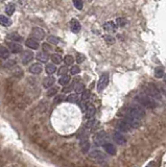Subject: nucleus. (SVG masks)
I'll return each instance as SVG.
<instances>
[{
  "instance_id": "2f4dec72",
  "label": "nucleus",
  "mask_w": 166,
  "mask_h": 167,
  "mask_svg": "<svg viewBox=\"0 0 166 167\" xmlns=\"http://www.w3.org/2000/svg\"><path fill=\"white\" fill-rule=\"evenodd\" d=\"M16 8L14 4H8L6 5V8H5V13L8 14V16H12L13 14H14V12H15Z\"/></svg>"
},
{
  "instance_id": "a19ab883",
  "label": "nucleus",
  "mask_w": 166,
  "mask_h": 167,
  "mask_svg": "<svg viewBox=\"0 0 166 167\" xmlns=\"http://www.w3.org/2000/svg\"><path fill=\"white\" fill-rule=\"evenodd\" d=\"M85 59H86V57H85L84 55H82V53H77V55H76V62L77 63L84 62Z\"/></svg>"
},
{
  "instance_id": "393cba45",
  "label": "nucleus",
  "mask_w": 166,
  "mask_h": 167,
  "mask_svg": "<svg viewBox=\"0 0 166 167\" xmlns=\"http://www.w3.org/2000/svg\"><path fill=\"white\" fill-rule=\"evenodd\" d=\"M81 147H82L83 152H88V150H90V142L87 139H84L81 141Z\"/></svg>"
},
{
  "instance_id": "f8f14e48",
  "label": "nucleus",
  "mask_w": 166,
  "mask_h": 167,
  "mask_svg": "<svg viewBox=\"0 0 166 167\" xmlns=\"http://www.w3.org/2000/svg\"><path fill=\"white\" fill-rule=\"evenodd\" d=\"M32 59H34V53H32L30 50H25L22 55V63L23 64L26 65V64H28L30 61H32Z\"/></svg>"
},
{
  "instance_id": "a878e982",
  "label": "nucleus",
  "mask_w": 166,
  "mask_h": 167,
  "mask_svg": "<svg viewBox=\"0 0 166 167\" xmlns=\"http://www.w3.org/2000/svg\"><path fill=\"white\" fill-rule=\"evenodd\" d=\"M66 101L71 102V103H77L78 102V96H77L76 93L75 94H70L66 97Z\"/></svg>"
},
{
  "instance_id": "0eeeda50",
  "label": "nucleus",
  "mask_w": 166,
  "mask_h": 167,
  "mask_svg": "<svg viewBox=\"0 0 166 167\" xmlns=\"http://www.w3.org/2000/svg\"><path fill=\"white\" fill-rule=\"evenodd\" d=\"M32 37L36 40H43L45 38V31L44 29L40 27H34L32 29Z\"/></svg>"
},
{
  "instance_id": "58836bf2",
  "label": "nucleus",
  "mask_w": 166,
  "mask_h": 167,
  "mask_svg": "<svg viewBox=\"0 0 166 167\" xmlns=\"http://www.w3.org/2000/svg\"><path fill=\"white\" fill-rule=\"evenodd\" d=\"M57 93V88H51V89H49V91L47 92V96L51 97V96L55 95Z\"/></svg>"
},
{
  "instance_id": "f257e3e1",
  "label": "nucleus",
  "mask_w": 166,
  "mask_h": 167,
  "mask_svg": "<svg viewBox=\"0 0 166 167\" xmlns=\"http://www.w3.org/2000/svg\"><path fill=\"white\" fill-rule=\"evenodd\" d=\"M136 100L140 103L142 108H146V109H155L158 106L156 99L149 97L146 94H140L136 96Z\"/></svg>"
},
{
  "instance_id": "473e14b6",
  "label": "nucleus",
  "mask_w": 166,
  "mask_h": 167,
  "mask_svg": "<svg viewBox=\"0 0 166 167\" xmlns=\"http://www.w3.org/2000/svg\"><path fill=\"white\" fill-rule=\"evenodd\" d=\"M116 23H117V26H119V27H123L124 25L127 23V19H124V18H118V19H116Z\"/></svg>"
},
{
  "instance_id": "c9c22d12",
  "label": "nucleus",
  "mask_w": 166,
  "mask_h": 167,
  "mask_svg": "<svg viewBox=\"0 0 166 167\" xmlns=\"http://www.w3.org/2000/svg\"><path fill=\"white\" fill-rule=\"evenodd\" d=\"M79 72H81V68L76 65L72 66L71 69H70V73H71L72 75H76V74H78Z\"/></svg>"
},
{
  "instance_id": "dca6fc26",
  "label": "nucleus",
  "mask_w": 166,
  "mask_h": 167,
  "mask_svg": "<svg viewBox=\"0 0 166 167\" xmlns=\"http://www.w3.org/2000/svg\"><path fill=\"white\" fill-rule=\"evenodd\" d=\"M117 130H118V132L122 133V132H129L130 130H131V127H130V125L127 124L124 120H121V121H119L118 123H117Z\"/></svg>"
},
{
  "instance_id": "c756f323",
  "label": "nucleus",
  "mask_w": 166,
  "mask_h": 167,
  "mask_svg": "<svg viewBox=\"0 0 166 167\" xmlns=\"http://www.w3.org/2000/svg\"><path fill=\"white\" fill-rule=\"evenodd\" d=\"M74 91L77 93H83L85 91V86L83 82H76L74 85Z\"/></svg>"
},
{
  "instance_id": "423d86ee",
  "label": "nucleus",
  "mask_w": 166,
  "mask_h": 167,
  "mask_svg": "<svg viewBox=\"0 0 166 167\" xmlns=\"http://www.w3.org/2000/svg\"><path fill=\"white\" fill-rule=\"evenodd\" d=\"M108 84H109V75L108 74H104L100 76L98 80V84H97V90L98 91H102L107 88Z\"/></svg>"
},
{
  "instance_id": "4468645a",
  "label": "nucleus",
  "mask_w": 166,
  "mask_h": 167,
  "mask_svg": "<svg viewBox=\"0 0 166 167\" xmlns=\"http://www.w3.org/2000/svg\"><path fill=\"white\" fill-rule=\"evenodd\" d=\"M95 112H96V109H95L94 106L92 105V103L87 105V107H86V117H87L88 119L94 117Z\"/></svg>"
},
{
  "instance_id": "4be33fe9",
  "label": "nucleus",
  "mask_w": 166,
  "mask_h": 167,
  "mask_svg": "<svg viewBox=\"0 0 166 167\" xmlns=\"http://www.w3.org/2000/svg\"><path fill=\"white\" fill-rule=\"evenodd\" d=\"M55 82V80L53 76H47V78H45L44 80H43V86H44L45 88H50Z\"/></svg>"
},
{
  "instance_id": "6e6552de",
  "label": "nucleus",
  "mask_w": 166,
  "mask_h": 167,
  "mask_svg": "<svg viewBox=\"0 0 166 167\" xmlns=\"http://www.w3.org/2000/svg\"><path fill=\"white\" fill-rule=\"evenodd\" d=\"M113 140H114L115 142H116L118 145H123V144L127 143V139H125V137L122 135V133L118 132V131L114 132V134H113Z\"/></svg>"
},
{
  "instance_id": "bb28decb",
  "label": "nucleus",
  "mask_w": 166,
  "mask_h": 167,
  "mask_svg": "<svg viewBox=\"0 0 166 167\" xmlns=\"http://www.w3.org/2000/svg\"><path fill=\"white\" fill-rule=\"evenodd\" d=\"M164 68L163 67H157L156 69H155V76H156L157 78H162L164 76Z\"/></svg>"
},
{
  "instance_id": "7ed1b4c3",
  "label": "nucleus",
  "mask_w": 166,
  "mask_h": 167,
  "mask_svg": "<svg viewBox=\"0 0 166 167\" xmlns=\"http://www.w3.org/2000/svg\"><path fill=\"white\" fill-rule=\"evenodd\" d=\"M123 120L130 125L131 129H137V127H139L141 125V120L138 119V118L133 117V116H131V115L129 114L125 115V117H124Z\"/></svg>"
},
{
  "instance_id": "a18cd8bd",
  "label": "nucleus",
  "mask_w": 166,
  "mask_h": 167,
  "mask_svg": "<svg viewBox=\"0 0 166 167\" xmlns=\"http://www.w3.org/2000/svg\"><path fill=\"white\" fill-rule=\"evenodd\" d=\"M62 100V96H57V98H55V103H57V102H60Z\"/></svg>"
},
{
  "instance_id": "cd10ccee",
  "label": "nucleus",
  "mask_w": 166,
  "mask_h": 167,
  "mask_svg": "<svg viewBox=\"0 0 166 167\" xmlns=\"http://www.w3.org/2000/svg\"><path fill=\"white\" fill-rule=\"evenodd\" d=\"M45 70H46L47 74H53L57 71V66H55V64H48L45 68Z\"/></svg>"
},
{
  "instance_id": "4c0bfd02",
  "label": "nucleus",
  "mask_w": 166,
  "mask_h": 167,
  "mask_svg": "<svg viewBox=\"0 0 166 167\" xmlns=\"http://www.w3.org/2000/svg\"><path fill=\"white\" fill-rule=\"evenodd\" d=\"M104 39L106 40V42L108 43V44H114V42H115V39L112 36H104Z\"/></svg>"
},
{
  "instance_id": "9b49d317",
  "label": "nucleus",
  "mask_w": 166,
  "mask_h": 167,
  "mask_svg": "<svg viewBox=\"0 0 166 167\" xmlns=\"http://www.w3.org/2000/svg\"><path fill=\"white\" fill-rule=\"evenodd\" d=\"M81 28H82V26H81V23H79L78 20L72 19V20L70 21V29H71L72 33H74V34L79 33Z\"/></svg>"
},
{
  "instance_id": "49530a36",
  "label": "nucleus",
  "mask_w": 166,
  "mask_h": 167,
  "mask_svg": "<svg viewBox=\"0 0 166 167\" xmlns=\"http://www.w3.org/2000/svg\"><path fill=\"white\" fill-rule=\"evenodd\" d=\"M164 82H166V74H165V75H164Z\"/></svg>"
},
{
  "instance_id": "b1692460",
  "label": "nucleus",
  "mask_w": 166,
  "mask_h": 167,
  "mask_svg": "<svg viewBox=\"0 0 166 167\" xmlns=\"http://www.w3.org/2000/svg\"><path fill=\"white\" fill-rule=\"evenodd\" d=\"M70 82V76L68 74L66 75H63V76H61L59 80V84L61 86H68V84Z\"/></svg>"
},
{
  "instance_id": "f704fd0d",
  "label": "nucleus",
  "mask_w": 166,
  "mask_h": 167,
  "mask_svg": "<svg viewBox=\"0 0 166 167\" xmlns=\"http://www.w3.org/2000/svg\"><path fill=\"white\" fill-rule=\"evenodd\" d=\"M47 41L49 43H51V44L57 45V44H59L60 39H59V38H57V37H55V36H49V37L47 38Z\"/></svg>"
},
{
  "instance_id": "72a5a7b5",
  "label": "nucleus",
  "mask_w": 166,
  "mask_h": 167,
  "mask_svg": "<svg viewBox=\"0 0 166 167\" xmlns=\"http://www.w3.org/2000/svg\"><path fill=\"white\" fill-rule=\"evenodd\" d=\"M73 5H74L75 8L81 10H83V8H84V2L81 1V0H75V1H73Z\"/></svg>"
},
{
  "instance_id": "20e7f679",
  "label": "nucleus",
  "mask_w": 166,
  "mask_h": 167,
  "mask_svg": "<svg viewBox=\"0 0 166 167\" xmlns=\"http://www.w3.org/2000/svg\"><path fill=\"white\" fill-rule=\"evenodd\" d=\"M90 158L98 163H102V162H106V161H107V156L104 155V154H102V152H99V150H94V152H92L91 154H90Z\"/></svg>"
},
{
  "instance_id": "5701e85b",
  "label": "nucleus",
  "mask_w": 166,
  "mask_h": 167,
  "mask_svg": "<svg viewBox=\"0 0 166 167\" xmlns=\"http://www.w3.org/2000/svg\"><path fill=\"white\" fill-rule=\"evenodd\" d=\"M0 24L3 25V26H11L12 25V20L10 18L5 17V16L0 15Z\"/></svg>"
},
{
  "instance_id": "ea45409f",
  "label": "nucleus",
  "mask_w": 166,
  "mask_h": 167,
  "mask_svg": "<svg viewBox=\"0 0 166 167\" xmlns=\"http://www.w3.org/2000/svg\"><path fill=\"white\" fill-rule=\"evenodd\" d=\"M67 71H68L67 67H66V66H62V67L60 68V70H59V74H61L62 76H63V75H66V74H67Z\"/></svg>"
},
{
  "instance_id": "79ce46f5",
  "label": "nucleus",
  "mask_w": 166,
  "mask_h": 167,
  "mask_svg": "<svg viewBox=\"0 0 166 167\" xmlns=\"http://www.w3.org/2000/svg\"><path fill=\"white\" fill-rule=\"evenodd\" d=\"M42 47H43V49H44L45 51H50V50L52 49L51 46H50V45L48 44V43H43Z\"/></svg>"
},
{
  "instance_id": "f3484780",
  "label": "nucleus",
  "mask_w": 166,
  "mask_h": 167,
  "mask_svg": "<svg viewBox=\"0 0 166 167\" xmlns=\"http://www.w3.org/2000/svg\"><path fill=\"white\" fill-rule=\"evenodd\" d=\"M42 66H41V64H39V63H36V64H32V66L29 67V71L30 73H32V74H40V73L42 72Z\"/></svg>"
},
{
  "instance_id": "a211bd4d",
  "label": "nucleus",
  "mask_w": 166,
  "mask_h": 167,
  "mask_svg": "<svg viewBox=\"0 0 166 167\" xmlns=\"http://www.w3.org/2000/svg\"><path fill=\"white\" fill-rule=\"evenodd\" d=\"M104 30H107L108 33H113V31L116 30L117 24H115V22H113V21H110V22L104 23Z\"/></svg>"
},
{
  "instance_id": "9d476101",
  "label": "nucleus",
  "mask_w": 166,
  "mask_h": 167,
  "mask_svg": "<svg viewBox=\"0 0 166 167\" xmlns=\"http://www.w3.org/2000/svg\"><path fill=\"white\" fill-rule=\"evenodd\" d=\"M106 141H107V134L104 132H99L98 134L95 136V143L97 145H102L104 146L106 144Z\"/></svg>"
},
{
  "instance_id": "412c9836",
  "label": "nucleus",
  "mask_w": 166,
  "mask_h": 167,
  "mask_svg": "<svg viewBox=\"0 0 166 167\" xmlns=\"http://www.w3.org/2000/svg\"><path fill=\"white\" fill-rule=\"evenodd\" d=\"M0 57L4 59V60L10 57V50L4 46H2V45H0Z\"/></svg>"
},
{
  "instance_id": "aec40b11",
  "label": "nucleus",
  "mask_w": 166,
  "mask_h": 167,
  "mask_svg": "<svg viewBox=\"0 0 166 167\" xmlns=\"http://www.w3.org/2000/svg\"><path fill=\"white\" fill-rule=\"evenodd\" d=\"M12 41H22V37L18 35L17 33H12L6 36V42H12Z\"/></svg>"
},
{
  "instance_id": "37998d69",
  "label": "nucleus",
  "mask_w": 166,
  "mask_h": 167,
  "mask_svg": "<svg viewBox=\"0 0 166 167\" xmlns=\"http://www.w3.org/2000/svg\"><path fill=\"white\" fill-rule=\"evenodd\" d=\"M72 89H74V85L72 84V85H70L69 87H65L64 89H63V92L64 93H68V92H70Z\"/></svg>"
},
{
  "instance_id": "f03ea898",
  "label": "nucleus",
  "mask_w": 166,
  "mask_h": 167,
  "mask_svg": "<svg viewBox=\"0 0 166 167\" xmlns=\"http://www.w3.org/2000/svg\"><path fill=\"white\" fill-rule=\"evenodd\" d=\"M127 114L141 120L145 116V111L141 106H131L127 109Z\"/></svg>"
},
{
  "instance_id": "c85d7f7f",
  "label": "nucleus",
  "mask_w": 166,
  "mask_h": 167,
  "mask_svg": "<svg viewBox=\"0 0 166 167\" xmlns=\"http://www.w3.org/2000/svg\"><path fill=\"white\" fill-rule=\"evenodd\" d=\"M50 59H51V61H52L53 64H61V63H62V57H61L60 55H57V53H53V55H51Z\"/></svg>"
},
{
  "instance_id": "c03bdc74",
  "label": "nucleus",
  "mask_w": 166,
  "mask_h": 167,
  "mask_svg": "<svg viewBox=\"0 0 166 167\" xmlns=\"http://www.w3.org/2000/svg\"><path fill=\"white\" fill-rule=\"evenodd\" d=\"M162 93L164 94V96L166 97V85H164V86H162Z\"/></svg>"
},
{
  "instance_id": "39448f33",
  "label": "nucleus",
  "mask_w": 166,
  "mask_h": 167,
  "mask_svg": "<svg viewBox=\"0 0 166 167\" xmlns=\"http://www.w3.org/2000/svg\"><path fill=\"white\" fill-rule=\"evenodd\" d=\"M145 93H146L147 96L149 97L154 98V99H157V98L160 97V93H159L158 89L155 87L154 85H148L146 88H145Z\"/></svg>"
},
{
  "instance_id": "1a4fd4ad",
  "label": "nucleus",
  "mask_w": 166,
  "mask_h": 167,
  "mask_svg": "<svg viewBox=\"0 0 166 167\" xmlns=\"http://www.w3.org/2000/svg\"><path fill=\"white\" fill-rule=\"evenodd\" d=\"M8 46L10 51L13 53H20L23 50V47L17 42H8Z\"/></svg>"
},
{
  "instance_id": "6ab92c4d",
  "label": "nucleus",
  "mask_w": 166,
  "mask_h": 167,
  "mask_svg": "<svg viewBox=\"0 0 166 167\" xmlns=\"http://www.w3.org/2000/svg\"><path fill=\"white\" fill-rule=\"evenodd\" d=\"M36 57H37L38 61H40V62H42V63H46L48 60H49V55H48L47 52H45V51L38 52L37 55H36Z\"/></svg>"
},
{
  "instance_id": "e433bc0d",
  "label": "nucleus",
  "mask_w": 166,
  "mask_h": 167,
  "mask_svg": "<svg viewBox=\"0 0 166 167\" xmlns=\"http://www.w3.org/2000/svg\"><path fill=\"white\" fill-rule=\"evenodd\" d=\"M90 98V91L89 90H85L84 92L82 93V100L83 101H87Z\"/></svg>"
},
{
  "instance_id": "2eb2a0df",
  "label": "nucleus",
  "mask_w": 166,
  "mask_h": 167,
  "mask_svg": "<svg viewBox=\"0 0 166 167\" xmlns=\"http://www.w3.org/2000/svg\"><path fill=\"white\" fill-rule=\"evenodd\" d=\"M102 148H104V150H106V152H108L110 156H115V155H116V152H117L116 147L112 144V143H106V144L102 146Z\"/></svg>"
},
{
  "instance_id": "ddd939ff",
  "label": "nucleus",
  "mask_w": 166,
  "mask_h": 167,
  "mask_svg": "<svg viewBox=\"0 0 166 167\" xmlns=\"http://www.w3.org/2000/svg\"><path fill=\"white\" fill-rule=\"evenodd\" d=\"M25 45L30 49H38L39 48V42L34 38H28L27 40L25 41Z\"/></svg>"
},
{
  "instance_id": "7c9ffc66",
  "label": "nucleus",
  "mask_w": 166,
  "mask_h": 167,
  "mask_svg": "<svg viewBox=\"0 0 166 167\" xmlns=\"http://www.w3.org/2000/svg\"><path fill=\"white\" fill-rule=\"evenodd\" d=\"M64 63H65V65H67V66L72 65V64L74 63V57L70 55H67L64 57Z\"/></svg>"
}]
</instances>
